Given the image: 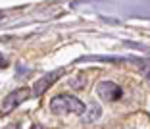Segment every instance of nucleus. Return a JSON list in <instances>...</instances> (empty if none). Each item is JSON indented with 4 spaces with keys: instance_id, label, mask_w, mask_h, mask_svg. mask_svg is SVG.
<instances>
[{
    "instance_id": "obj_5",
    "label": "nucleus",
    "mask_w": 150,
    "mask_h": 129,
    "mask_svg": "<svg viewBox=\"0 0 150 129\" xmlns=\"http://www.w3.org/2000/svg\"><path fill=\"white\" fill-rule=\"evenodd\" d=\"M146 77H148V81H150V71H148V73H146Z\"/></svg>"
},
{
    "instance_id": "obj_2",
    "label": "nucleus",
    "mask_w": 150,
    "mask_h": 129,
    "mask_svg": "<svg viewBox=\"0 0 150 129\" xmlns=\"http://www.w3.org/2000/svg\"><path fill=\"white\" fill-rule=\"evenodd\" d=\"M31 89H16V91H12V93L8 94V96L0 102V116H4V114H10L12 110H16V108L19 106L21 102H25L27 98L31 96L33 93H29Z\"/></svg>"
},
{
    "instance_id": "obj_3",
    "label": "nucleus",
    "mask_w": 150,
    "mask_h": 129,
    "mask_svg": "<svg viewBox=\"0 0 150 129\" xmlns=\"http://www.w3.org/2000/svg\"><path fill=\"white\" fill-rule=\"evenodd\" d=\"M96 93H98V96H100L102 100H106V102H114V100H117V98L121 96V89H119L115 83H112V81H102V83H98Z\"/></svg>"
},
{
    "instance_id": "obj_4",
    "label": "nucleus",
    "mask_w": 150,
    "mask_h": 129,
    "mask_svg": "<svg viewBox=\"0 0 150 129\" xmlns=\"http://www.w3.org/2000/svg\"><path fill=\"white\" fill-rule=\"evenodd\" d=\"M62 73H64V69H56V71H52V73H48V75H44L42 79H39L35 85H33V89H31L33 94H35V96H37V94H42L44 91H46L50 85L54 83V81L60 79V75H62Z\"/></svg>"
},
{
    "instance_id": "obj_1",
    "label": "nucleus",
    "mask_w": 150,
    "mask_h": 129,
    "mask_svg": "<svg viewBox=\"0 0 150 129\" xmlns=\"http://www.w3.org/2000/svg\"><path fill=\"white\" fill-rule=\"evenodd\" d=\"M50 110L54 114H85L87 106L73 94H58L50 100Z\"/></svg>"
}]
</instances>
